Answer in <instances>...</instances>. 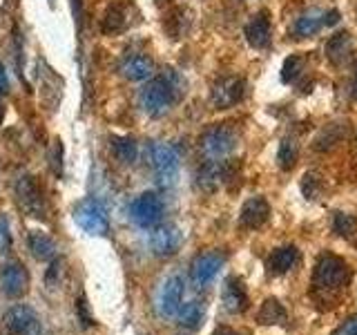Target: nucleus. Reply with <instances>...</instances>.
<instances>
[{
	"label": "nucleus",
	"instance_id": "obj_26",
	"mask_svg": "<svg viewBox=\"0 0 357 335\" xmlns=\"http://www.w3.org/2000/svg\"><path fill=\"white\" fill-rule=\"evenodd\" d=\"M178 322H181V327L185 329H197L201 322H204V304L197 299L188 302V304H181V308H178Z\"/></svg>",
	"mask_w": 357,
	"mask_h": 335
},
{
	"label": "nucleus",
	"instance_id": "obj_18",
	"mask_svg": "<svg viewBox=\"0 0 357 335\" xmlns=\"http://www.w3.org/2000/svg\"><path fill=\"white\" fill-rule=\"evenodd\" d=\"M223 308L232 315H239L245 308H248V295H245V288L243 282L239 277H228L226 286H223Z\"/></svg>",
	"mask_w": 357,
	"mask_h": 335
},
{
	"label": "nucleus",
	"instance_id": "obj_15",
	"mask_svg": "<svg viewBox=\"0 0 357 335\" xmlns=\"http://www.w3.org/2000/svg\"><path fill=\"white\" fill-rule=\"evenodd\" d=\"M268 219H271V206H268V201L264 197L248 199L243 204L241 215H239V223L243 228H250V230L261 228Z\"/></svg>",
	"mask_w": 357,
	"mask_h": 335
},
{
	"label": "nucleus",
	"instance_id": "obj_20",
	"mask_svg": "<svg viewBox=\"0 0 357 335\" xmlns=\"http://www.w3.org/2000/svg\"><path fill=\"white\" fill-rule=\"evenodd\" d=\"M27 246L31 255L36 257L38 262H47V260H54L56 257V244L50 234H45L40 230H31L29 237H27Z\"/></svg>",
	"mask_w": 357,
	"mask_h": 335
},
{
	"label": "nucleus",
	"instance_id": "obj_23",
	"mask_svg": "<svg viewBox=\"0 0 357 335\" xmlns=\"http://www.w3.org/2000/svg\"><path fill=\"white\" fill-rule=\"evenodd\" d=\"M109 148H112V154H114V159L123 165L134 163L139 156V145L132 137H112Z\"/></svg>",
	"mask_w": 357,
	"mask_h": 335
},
{
	"label": "nucleus",
	"instance_id": "obj_1",
	"mask_svg": "<svg viewBox=\"0 0 357 335\" xmlns=\"http://www.w3.org/2000/svg\"><path fill=\"white\" fill-rule=\"evenodd\" d=\"M183 92H185V81L181 78V74L174 70H165L161 76L152 78V81L141 89L139 103L148 117L161 119L170 112V107L176 100L183 96Z\"/></svg>",
	"mask_w": 357,
	"mask_h": 335
},
{
	"label": "nucleus",
	"instance_id": "obj_24",
	"mask_svg": "<svg viewBox=\"0 0 357 335\" xmlns=\"http://www.w3.org/2000/svg\"><path fill=\"white\" fill-rule=\"evenodd\" d=\"M353 50V38L349 31H340L326 43V56L333 63H342Z\"/></svg>",
	"mask_w": 357,
	"mask_h": 335
},
{
	"label": "nucleus",
	"instance_id": "obj_40",
	"mask_svg": "<svg viewBox=\"0 0 357 335\" xmlns=\"http://www.w3.org/2000/svg\"><path fill=\"white\" fill-rule=\"evenodd\" d=\"M156 3H165V0H156Z\"/></svg>",
	"mask_w": 357,
	"mask_h": 335
},
{
	"label": "nucleus",
	"instance_id": "obj_36",
	"mask_svg": "<svg viewBox=\"0 0 357 335\" xmlns=\"http://www.w3.org/2000/svg\"><path fill=\"white\" fill-rule=\"evenodd\" d=\"M7 87H9V81H7V72H5V65L0 63V96L7 94Z\"/></svg>",
	"mask_w": 357,
	"mask_h": 335
},
{
	"label": "nucleus",
	"instance_id": "obj_37",
	"mask_svg": "<svg viewBox=\"0 0 357 335\" xmlns=\"http://www.w3.org/2000/svg\"><path fill=\"white\" fill-rule=\"evenodd\" d=\"M340 20V11H326V25H335Z\"/></svg>",
	"mask_w": 357,
	"mask_h": 335
},
{
	"label": "nucleus",
	"instance_id": "obj_31",
	"mask_svg": "<svg viewBox=\"0 0 357 335\" xmlns=\"http://www.w3.org/2000/svg\"><path fill=\"white\" fill-rule=\"evenodd\" d=\"M11 248V230L5 215H0V255Z\"/></svg>",
	"mask_w": 357,
	"mask_h": 335
},
{
	"label": "nucleus",
	"instance_id": "obj_34",
	"mask_svg": "<svg viewBox=\"0 0 357 335\" xmlns=\"http://www.w3.org/2000/svg\"><path fill=\"white\" fill-rule=\"evenodd\" d=\"M333 335H357V318H349Z\"/></svg>",
	"mask_w": 357,
	"mask_h": 335
},
{
	"label": "nucleus",
	"instance_id": "obj_25",
	"mask_svg": "<svg viewBox=\"0 0 357 335\" xmlns=\"http://www.w3.org/2000/svg\"><path fill=\"white\" fill-rule=\"evenodd\" d=\"M286 308L279 299H266L259 308V324L273 327V324H284L286 322Z\"/></svg>",
	"mask_w": 357,
	"mask_h": 335
},
{
	"label": "nucleus",
	"instance_id": "obj_17",
	"mask_svg": "<svg viewBox=\"0 0 357 335\" xmlns=\"http://www.w3.org/2000/svg\"><path fill=\"white\" fill-rule=\"evenodd\" d=\"M119 72L123 78H128V81H148L154 74V61L150 56H143V54H134V56H128L126 61L121 63Z\"/></svg>",
	"mask_w": 357,
	"mask_h": 335
},
{
	"label": "nucleus",
	"instance_id": "obj_30",
	"mask_svg": "<svg viewBox=\"0 0 357 335\" xmlns=\"http://www.w3.org/2000/svg\"><path fill=\"white\" fill-rule=\"evenodd\" d=\"M301 67H304V59H301L299 54L288 56V59L284 61V67H282V81L284 83H293L295 78L301 74Z\"/></svg>",
	"mask_w": 357,
	"mask_h": 335
},
{
	"label": "nucleus",
	"instance_id": "obj_38",
	"mask_svg": "<svg viewBox=\"0 0 357 335\" xmlns=\"http://www.w3.org/2000/svg\"><path fill=\"white\" fill-rule=\"evenodd\" d=\"M353 94L357 98V70H355V78H353Z\"/></svg>",
	"mask_w": 357,
	"mask_h": 335
},
{
	"label": "nucleus",
	"instance_id": "obj_2",
	"mask_svg": "<svg viewBox=\"0 0 357 335\" xmlns=\"http://www.w3.org/2000/svg\"><path fill=\"white\" fill-rule=\"evenodd\" d=\"M351 279V268L342 257L335 255H324L312 273V286L317 290H337L344 288V284Z\"/></svg>",
	"mask_w": 357,
	"mask_h": 335
},
{
	"label": "nucleus",
	"instance_id": "obj_4",
	"mask_svg": "<svg viewBox=\"0 0 357 335\" xmlns=\"http://www.w3.org/2000/svg\"><path fill=\"white\" fill-rule=\"evenodd\" d=\"M14 195L18 199V206L27 212L29 217H45V199L43 193L29 172H20L14 181Z\"/></svg>",
	"mask_w": 357,
	"mask_h": 335
},
{
	"label": "nucleus",
	"instance_id": "obj_32",
	"mask_svg": "<svg viewBox=\"0 0 357 335\" xmlns=\"http://www.w3.org/2000/svg\"><path fill=\"white\" fill-rule=\"evenodd\" d=\"M61 275H63V262L54 260L52 266H50V271H47V286H50V288H56V286H59Z\"/></svg>",
	"mask_w": 357,
	"mask_h": 335
},
{
	"label": "nucleus",
	"instance_id": "obj_33",
	"mask_svg": "<svg viewBox=\"0 0 357 335\" xmlns=\"http://www.w3.org/2000/svg\"><path fill=\"white\" fill-rule=\"evenodd\" d=\"M76 313H78V320H81V324H83L85 329H87V327H92V324H94V318H89V313H87V299H85V297L78 299Z\"/></svg>",
	"mask_w": 357,
	"mask_h": 335
},
{
	"label": "nucleus",
	"instance_id": "obj_16",
	"mask_svg": "<svg viewBox=\"0 0 357 335\" xmlns=\"http://www.w3.org/2000/svg\"><path fill=\"white\" fill-rule=\"evenodd\" d=\"M245 38L252 45L255 50H266L271 47L273 40V29H271V18H268V11H259L248 25H245Z\"/></svg>",
	"mask_w": 357,
	"mask_h": 335
},
{
	"label": "nucleus",
	"instance_id": "obj_28",
	"mask_svg": "<svg viewBox=\"0 0 357 335\" xmlns=\"http://www.w3.org/2000/svg\"><path fill=\"white\" fill-rule=\"evenodd\" d=\"M301 193H304L306 199H319L324 193V181L319 172H306L304 179H301Z\"/></svg>",
	"mask_w": 357,
	"mask_h": 335
},
{
	"label": "nucleus",
	"instance_id": "obj_12",
	"mask_svg": "<svg viewBox=\"0 0 357 335\" xmlns=\"http://www.w3.org/2000/svg\"><path fill=\"white\" fill-rule=\"evenodd\" d=\"M183 244V234L176 226H159L150 234V248L159 257H170L174 255Z\"/></svg>",
	"mask_w": 357,
	"mask_h": 335
},
{
	"label": "nucleus",
	"instance_id": "obj_21",
	"mask_svg": "<svg viewBox=\"0 0 357 335\" xmlns=\"http://www.w3.org/2000/svg\"><path fill=\"white\" fill-rule=\"evenodd\" d=\"M299 260V253L295 246H282V248L273 251L271 260H268V266L275 275H284L288 271H293L295 264Z\"/></svg>",
	"mask_w": 357,
	"mask_h": 335
},
{
	"label": "nucleus",
	"instance_id": "obj_9",
	"mask_svg": "<svg viewBox=\"0 0 357 335\" xmlns=\"http://www.w3.org/2000/svg\"><path fill=\"white\" fill-rule=\"evenodd\" d=\"M245 92V83L239 76H223L219 81L212 85V103L219 110H226L237 105L243 98Z\"/></svg>",
	"mask_w": 357,
	"mask_h": 335
},
{
	"label": "nucleus",
	"instance_id": "obj_22",
	"mask_svg": "<svg viewBox=\"0 0 357 335\" xmlns=\"http://www.w3.org/2000/svg\"><path fill=\"white\" fill-rule=\"evenodd\" d=\"M197 184L204 193H215L223 184V168L217 161H206L197 172Z\"/></svg>",
	"mask_w": 357,
	"mask_h": 335
},
{
	"label": "nucleus",
	"instance_id": "obj_6",
	"mask_svg": "<svg viewBox=\"0 0 357 335\" xmlns=\"http://www.w3.org/2000/svg\"><path fill=\"white\" fill-rule=\"evenodd\" d=\"M152 168L156 172V179L163 188H170L176 181L178 174V152L170 143H154L150 150Z\"/></svg>",
	"mask_w": 357,
	"mask_h": 335
},
{
	"label": "nucleus",
	"instance_id": "obj_11",
	"mask_svg": "<svg viewBox=\"0 0 357 335\" xmlns=\"http://www.w3.org/2000/svg\"><path fill=\"white\" fill-rule=\"evenodd\" d=\"M29 286V275L25 266L18 262H9L0 268V290L7 297H20Z\"/></svg>",
	"mask_w": 357,
	"mask_h": 335
},
{
	"label": "nucleus",
	"instance_id": "obj_39",
	"mask_svg": "<svg viewBox=\"0 0 357 335\" xmlns=\"http://www.w3.org/2000/svg\"><path fill=\"white\" fill-rule=\"evenodd\" d=\"M215 335H234V333H230V331H219V333H215Z\"/></svg>",
	"mask_w": 357,
	"mask_h": 335
},
{
	"label": "nucleus",
	"instance_id": "obj_3",
	"mask_svg": "<svg viewBox=\"0 0 357 335\" xmlns=\"http://www.w3.org/2000/svg\"><path fill=\"white\" fill-rule=\"evenodd\" d=\"M74 221L87 234H92V237H105V234L109 232L107 212L94 197H87L83 201H78V206L74 208Z\"/></svg>",
	"mask_w": 357,
	"mask_h": 335
},
{
	"label": "nucleus",
	"instance_id": "obj_5",
	"mask_svg": "<svg viewBox=\"0 0 357 335\" xmlns=\"http://www.w3.org/2000/svg\"><path fill=\"white\" fill-rule=\"evenodd\" d=\"M234 145H237V137H234V132L226 126L210 128L208 132H204V137L199 141V148L208 161L226 159V156L234 150Z\"/></svg>",
	"mask_w": 357,
	"mask_h": 335
},
{
	"label": "nucleus",
	"instance_id": "obj_8",
	"mask_svg": "<svg viewBox=\"0 0 357 335\" xmlns=\"http://www.w3.org/2000/svg\"><path fill=\"white\" fill-rule=\"evenodd\" d=\"M38 331V315L27 304H16L5 313L3 335H33Z\"/></svg>",
	"mask_w": 357,
	"mask_h": 335
},
{
	"label": "nucleus",
	"instance_id": "obj_27",
	"mask_svg": "<svg viewBox=\"0 0 357 335\" xmlns=\"http://www.w3.org/2000/svg\"><path fill=\"white\" fill-rule=\"evenodd\" d=\"M299 156V145L293 141V139H284L279 143V150H277V163L282 170H290V168L295 165Z\"/></svg>",
	"mask_w": 357,
	"mask_h": 335
},
{
	"label": "nucleus",
	"instance_id": "obj_35",
	"mask_svg": "<svg viewBox=\"0 0 357 335\" xmlns=\"http://www.w3.org/2000/svg\"><path fill=\"white\" fill-rule=\"evenodd\" d=\"M61 154H63V145H61V141H56L54 143V154H52V168H54V172L56 174H61Z\"/></svg>",
	"mask_w": 357,
	"mask_h": 335
},
{
	"label": "nucleus",
	"instance_id": "obj_7",
	"mask_svg": "<svg viewBox=\"0 0 357 335\" xmlns=\"http://www.w3.org/2000/svg\"><path fill=\"white\" fill-rule=\"evenodd\" d=\"M130 217L141 228H152L163 217V201L154 193H143L130 204Z\"/></svg>",
	"mask_w": 357,
	"mask_h": 335
},
{
	"label": "nucleus",
	"instance_id": "obj_10",
	"mask_svg": "<svg viewBox=\"0 0 357 335\" xmlns=\"http://www.w3.org/2000/svg\"><path fill=\"white\" fill-rule=\"evenodd\" d=\"M183 277L172 275L170 279H165V284L159 290V299H156V308H159L163 318H174L178 313V308L183 304Z\"/></svg>",
	"mask_w": 357,
	"mask_h": 335
},
{
	"label": "nucleus",
	"instance_id": "obj_19",
	"mask_svg": "<svg viewBox=\"0 0 357 335\" xmlns=\"http://www.w3.org/2000/svg\"><path fill=\"white\" fill-rule=\"evenodd\" d=\"M324 25H326V14H324L321 9H308L297 18L293 34L299 38H306V36H312L315 31H319Z\"/></svg>",
	"mask_w": 357,
	"mask_h": 335
},
{
	"label": "nucleus",
	"instance_id": "obj_13",
	"mask_svg": "<svg viewBox=\"0 0 357 335\" xmlns=\"http://www.w3.org/2000/svg\"><path fill=\"white\" fill-rule=\"evenodd\" d=\"M223 266V255L219 253H201L192 262V279L197 286H208Z\"/></svg>",
	"mask_w": 357,
	"mask_h": 335
},
{
	"label": "nucleus",
	"instance_id": "obj_14",
	"mask_svg": "<svg viewBox=\"0 0 357 335\" xmlns=\"http://www.w3.org/2000/svg\"><path fill=\"white\" fill-rule=\"evenodd\" d=\"M130 25V3L126 0H119V3H112L103 18H100V31L107 34V36H116V34L126 31Z\"/></svg>",
	"mask_w": 357,
	"mask_h": 335
},
{
	"label": "nucleus",
	"instance_id": "obj_29",
	"mask_svg": "<svg viewBox=\"0 0 357 335\" xmlns=\"http://www.w3.org/2000/svg\"><path fill=\"white\" fill-rule=\"evenodd\" d=\"M333 230L340 234V237H353L355 234V228L357 223L351 215H346V212H335L333 215Z\"/></svg>",
	"mask_w": 357,
	"mask_h": 335
}]
</instances>
